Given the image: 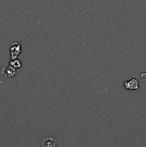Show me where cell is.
Listing matches in <instances>:
<instances>
[{
	"label": "cell",
	"mask_w": 146,
	"mask_h": 147,
	"mask_svg": "<svg viewBox=\"0 0 146 147\" xmlns=\"http://www.w3.org/2000/svg\"><path fill=\"white\" fill-rule=\"evenodd\" d=\"M1 72L3 74V76L4 78H12L14 76L16 75L17 73V69H15V67H13L10 65H4L3 66V68L1 69Z\"/></svg>",
	"instance_id": "6da1fadb"
},
{
	"label": "cell",
	"mask_w": 146,
	"mask_h": 147,
	"mask_svg": "<svg viewBox=\"0 0 146 147\" xmlns=\"http://www.w3.org/2000/svg\"><path fill=\"white\" fill-rule=\"evenodd\" d=\"M124 87L127 90H139V81L137 78H132L124 82Z\"/></svg>",
	"instance_id": "7a4b0ae2"
},
{
	"label": "cell",
	"mask_w": 146,
	"mask_h": 147,
	"mask_svg": "<svg viewBox=\"0 0 146 147\" xmlns=\"http://www.w3.org/2000/svg\"><path fill=\"white\" fill-rule=\"evenodd\" d=\"M22 51V47L18 42H13L10 47V55H11V59H15L17 58V56L20 54Z\"/></svg>",
	"instance_id": "3957f363"
},
{
	"label": "cell",
	"mask_w": 146,
	"mask_h": 147,
	"mask_svg": "<svg viewBox=\"0 0 146 147\" xmlns=\"http://www.w3.org/2000/svg\"><path fill=\"white\" fill-rule=\"evenodd\" d=\"M41 145L45 147H54L56 146V143H55V140H54V138L52 137H45Z\"/></svg>",
	"instance_id": "277c9868"
},
{
	"label": "cell",
	"mask_w": 146,
	"mask_h": 147,
	"mask_svg": "<svg viewBox=\"0 0 146 147\" xmlns=\"http://www.w3.org/2000/svg\"><path fill=\"white\" fill-rule=\"evenodd\" d=\"M9 65H12L13 67H15V69H20L21 68V66H22V64H21V62L19 61V60H17L16 59H11V61L9 62Z\"/></svg>",
	"instance_id": "5b68a950"
},
{
	"label": "cell",
	"mask_w": 146,
	"mask_h": 147,
	"mask_svg": "<svg viewBox=\"0 0 146 147\" xmlns=\"http://www.w3.org/2000/svg\"><path fill=\"white\" fill-rule=\"evenodd\" d=\"M140 77H141L142 78H146V71H145V72H141V73H140Z\"/></svg>",
	"instance_id": "8992f818"
}]
</instances>
